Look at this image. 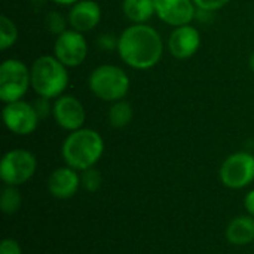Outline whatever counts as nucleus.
I'll return each instance as SVG.
<instances>
[{
    "label": "nucleus",
    "mask_w": 254,
    "mask_h": 254,
    "mask_svg": "<svg viewBox=\"0 0 254 254\" xmlns=\"http://www.w3.org/2000/svg\"><path fill=\"white\" fill-rule=\"evenodd\" d=\"M116 49L127 65L135 70H147L161 61L164 42L153 27L147 24H132L119 36Z\"/></svg>",
    "instance_id": "obj_1"
},
{
    "label": "nucleus",
    "mask_w": 254,
    "mask_h": 254,
    "mask_svg": "<svg viewBox=\"0 0 254 254\" xmlns=\"http://www.w3.org/2000/svg\"><path fill=\"white\" fill-rule=\"evenodd\" d=\"M61 153L65 165L76 171H85L94 168L101 159L104 153V140L97 131L91 128H80L67 135L63 143Z\"/></svg>",
    "instance_id": "obj_2"
},
{
    "label": "nucleus",
    "mask_w": 254,
    "mask_h": 254,
    "mask_svg": "<svg viewBox=\"0 0 254 254\" xmlns=\"http://www.w3.org/2000/svg\"><path fill=\"white\" fill-rule=\"evenodd\" d=\"M31 88L43 98H58L68 85L67 67L55 55H42L30 67Z\"/></svg>",
    "instance_id": "obj_3"
},
{
    "label": "nucleus",
    "mask_w": 254,
    "mask_h": 254,
    "mask_svg": "<svg viewBox=\"0 0 254 254\" xmlns=\"http://www.w3.org/2000/svg\"><path fill=\"white\" fill-rule=\"evenodd\" d=\"M91 92L103 101H119L128 94L131 82L125 70L113 64H103L92 70L88 79Z\"/></svg>",
    "instance_id": "obj_4"
},
{
    "label": "nucleus",
    "mask_w": 254,
    "mask_h": 254,
    "mask_svg": "<svg viewBox=\"0 0 254 254\" xmlns=\"http://www.w3.org/2000/svg\"><path fill=\"white\" fill-rule=\"evenodd\" d=\"M30 86V68L21 60L9 58L0 64V100L4 104L22 100Z\"/></svg>",
    "instance_id": "obj_5"
},
{
    "label": "nucleus",
    "mask_w": 254,
    "mask_h": 254,
    "mask_svg": "<svg viewBox=\"0 0 254 254\" xmlns=\"http://www.w3.org/2000/svg\"><path fill=\"white\" fill-rule=\"evenodd\" d=\"M37 170L36 156L25 149H13L3 155L0 161V179L7 186L27 183Z\"/></svg>",
    "instance_id": "obj_6"
},
{
    "label": "nucleus",
    "mask_w": 254,
    "mask_h": 254,
    "mask_svg": "<svg viewBox=\"0 0 254 254\" xmlns=\"http://www.w3.org/2000/svg\"><path fill=\"white\" fill-rule=\"evenodd\" d=\"M223 186L240 190L254 182V155L250 152H237L228 156L219 171Z\"/></svg>",
    "instance_id": "obj_7"
},
{
    "label": "nucleus",
    "mask_w": 254,
    "mask_h": 254,
    "mask_svg": "<svg viewBox=\"0 0 254 254\" xmlns=\"http://www.w3.org/2000/svg\"><path fill=\"white\" fill-rule=\"evenodd\" d=\"M3 122L6 128L16 135H30L36 131L39 125V115L31 103L13 101L3 107Z\"/></svg>",
    "instance_id": "obj_8"
},
{
    "label": "nucleus",
    "mask_w": 254,
    "mask_h": 254,
    "mask_svg": "<svg viewBox=\"0 0 254 254\" xmlns=\"http://www.w3.org/2000/svg\"><path fill=\"white\" fill-rule=\"evenodd\" d=\"M54 55L65 67L80 65L88 55V43L83 33L71 28L57 36L54 43Z\"/></svg>",
    "instance_id": "obj_9"
},
{
    "label": "nucleus",
    "mask_w": 254,
    "mask_h": 254,
    "mask_svg": "<svg viewBox=\"0 0 254 254\" xmlns=\"http://www.w3.org/2000/svg\"><path fill=\"white\" fill-rule=\"evenodd\" d=\"M52 116L63 129L65 131H77L83 128L86 112L83 104L73 95H61L55 98L52 106Z\"/></svg>",
    "instance_id": "obj_10"
},
{
    "label": "nucleus",
    "mask_w": 254,
    "mask_h": 254,
    "mask_svg": "<svg viewBox=\"0 0 254 254\" xmlns=\"http://www.w3.org/2000/svg\"><path fill=\"white\" fill-rule=\"evenodd\" d=\"M195 7L193 0H155L158 18L173 27L190 24L196 15Z\"/></svg>",
    "instance_id": "obj_11"
},
{
    "label": "nucleus",
    "mask_w": 254,
    "mask_h": 254,
    "mask_svg": "<svg viewBox=\"0 0 254 254\" xmlns=\"http://www.w3.org/2000/svg\"><path fill=\"white\" fill-rule=\"evenodd\" d=\"M201 48V34L199 31L188 24L176 27L168 39V49L171 55L177 60H188L193 57Z\"/></svg>",
    "instance_id": "obj_12"
},
{
    "label": "nucleus",
    "mask_w": 254,
    "mask_h": 254,
    "mask_svg": "<svg viewBox=\"0 0 254 254\" xmlns=\"http://www.w3.org/2000/svg\"><path fill=\"white\" fill-rule=\"evenodd\" d=\"M80 186V176L77 174L76 170H73L68 165L54 170L48 179V189L51 195L57 199L73 198Z\"/></svg>",
    "instance_id": "obj_13"
},
{
    "label": "nucleus",
    "mask_w": 254,
    "mask_h": 254,
    "mask_svg": "<svg viewBox=\"0 0 254 254\" xmlns=\"http://www.w3.org/2000/svg\"><path fill=\"white\" fill-rule=\"evenodd\" d=\"M67 19L73 30L80 33L91 31L101 21V7L94 0H79L71 6Z\"/></svg>",
    "instance_id": "obj_14"
},
{
    "label": "nucleus",
    "mask_w": 254,
    "mask_h": 254,
    "mask_svg": "<svg viewBox=\"0 0 254 254\" xmlns=\"http://www.w3.org/2000/svg\"><path fill=\"white\" fill-rule=\"evenodd\" d=\"M226 240L234 246H247L254 241V217L238 216L226 228Z\"/></svg>",
    "instance_id": "obj_15"
},
{
    "label": "nucleus",
    "mask_w": 254,
    "mask_h": 254,
    "mask_svg": "<svg viewBox=\"0 0 254 254\" xmlns=\"http://www.w3.org/2000/svg\"><path fill=\"white\" fill-rule=\"evenodd\" d=\"M125 16L134 24H144L155 15V0H124Z\"/></svg>",
    "instance_id": "obj_16"
},
{
    "label": "nucleus",
    "mask_w": 254,
    "mask_h": 254,
    "mask_svg": "<svg viewBox=\"0 0 254 254\" xmlns=\"http://www.w3.org/2000/svg\"><path fill=\"white\" fill-rule=\"evenodd\" d=\"M131 121H132L131 104L125 100L115 101L109 109V124L113 128L119 129V128H125Z\"/></svg>",
    "instance_id": "obj_17"
},
{
    "label": "nucleus",
    "mask_w": 254,
    "mask_h": 254,
    "mask_svg": "<svg viewBox=\"0 0 254 254\" xmlns=\"http://www.w3.org/2000/svg\"><path fill=\"white\" fill-rule=\"evenodd\" d=\"M22 204V198L16 186H7L1 190L0 196V207L4 214H15Z\"/></svg>",
    "instance_id": "obj_18"
},
{
    "label": "nucleus",
    "mask_w": 254,
    "mask_h": 254,
    "mask_svg": "<svg viewBox=\"0 0 254 254\" xmlns=\"http://www.w3.org/2000/svg\"><path fill=\"white\" fill-rule=\"evenodd\" d=\"M18 39V28L15 22L6 15L0 16V49L6 51L12 45H15Z\"/></svg>",
    "instance_id": "obj_19"
},
{
    "label": "nucleus",
    "mask_w": 254,
    "mask_h": 254,
    "mask_svg": "<svg viewBox=\"0 0 254 254\" xmlns=\"http://www.w3.org/2000/svg\"><path fill=\"white\" fill-rule=\"evenodd\" d=\"M80 183H82V186H83L85 190H88V192H97L101 188V185H103V177H101V174H100L98 170L89 168V170L82 171Z\"/></svg>",
    "instance_id": "obj_20"
},
{
    "label": "nucleus",
    "mask_w": 254,
    "mask_h": 254,
    "mask_svg": "<svg viewBox=\"0 0 254 254\" xmlns=\"http://www.w3.org/2000/svg\"><path fill=\"white\" fill-rule=\"evenodd\" d=\"M65 24H67L65 18H64L61 13L55 12V10L49 12L48 16H46V28H48L52 34L60 36L61 33H64V31H65Z\"/></svg>",
    "instance_id": "obj_21"
},
{
    "label": "nucleus",
    "mask_w": 254,
    "mask_h": 254,
    "mask_svg": "<svg viewBox=\"0 0 254 254\" xmlns=\"http://www.w3.org/2000/svg\"><path fill=\"white\" fill-rule=\"evenodd\" d=\"M231 0H193L195 6L204 12H214L222 9L225 4H228Z\"/></svg>",
    "instance_id": "obj_22"
},
{
    "label": "nucleus",
    "mask_w": 254,
    "mask_h": 254,
    "mask_svg": "<svg viewBox=\"0 0 254 254\" xmlns=\"http://www.w3.org/2000/svg\"><path fill=\"white\" fill-rule=\"evenodd\" d=\"M0 254H22V249L18 241L6 238L0 244Z\"/></svg>",
    "instance_id": "obj_23"
},
{
    "label": "nucleus",
    "mask_w": 254,
    "mask_h": 254,
    "mask_svg": "<svg viewBox=\"0 0 254 254\" xmlns=\"http://www.w3.org/2000/svg\"><path fill=\"white\" fill-rule=\"evenodd\" d=\"M118 40L119 37H115L113 34H101V37L98 39V45L101 49H113L118 48Z\"/></svg>",
    "instance_id": "obj_24"
},
{
    "label": "nucleus",
    "mask_w": 254,
    "mask_h": 254,
    "mask_svg": "<svg viewBox=\"0 0 254 254\" xmlns=\"http://www.w3.org/2000/svg\"><path fill=\"white\" fill-rule=\"evenodd\" d=\"M33 106H34V109H36V112H37V115H39L40 119H43V118H45L46 115H49V112H51L49 104H48V98L39 97V100H37Z\"/></svg>",
    "instance_id": "obj_25"
},
{
    "label": "nucleus",
    "mask_w": 254,
    "mask_h": 254,
    "mask_svg": "<svg viewBox=\"0 0 254 254\" xmlns=\"http://www.w3.org/2000/svg\"><path fill=\"white\" fill-rule=\"evenodd\" d=\"M244 208L249 213V216L254 217V189H252L246 195V198H244Z\"/></svg>",
    "instance_id": "obj_26"
},
{
    "label": "nucleus",
    "mask_w": 254,
    "mask_h": 254,
    "mask_svg": "<svg viewBox=\"0 0 254 254\" xmlns=\"http://www.w3.org/2000/svg\"><path fill=\"white\" fill-rule=\"evenodd\" d=\"M54 3L57 4H61V6H73L74 3H77L79 0H52Z\"/></svg>",
    "instance_id": "obj_27"
},
{
    "label": "nucleus",
    "mask_w": 254,
    "mask_h": 254,
    "mask_svg": "<svg viewBox=\"0 0 254 254\" xmlns=\"http://www.w3.org/2000/svg\"><path fill=\"white\" fill-rule=\"evenodd\" d=\"M249 65H250V68L254 71V52L252 54V57H250V60H249Z\"/></svg>",
    "instance_id": "obj_28"
}]
</instances>
